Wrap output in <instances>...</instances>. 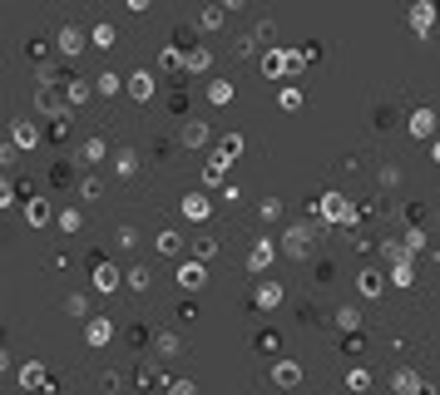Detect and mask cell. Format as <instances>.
<instances>
[{"label":"cell","mask_w":440,"mask_h":395,"mask_svg":"<svg viewBox=\"0 0 440 395\" xmlns=\"http://www.w3.org/2000/svg\"><path fill=\"white\" fill-rule=\"evenodd\" d=\"M347 390L366 395V390H371V371H366V366H351V371H347Z\"/></svg>","instance_id":"obj_32"},{"label":"cell","mask_w":440,"mask_h":395,"mask_svg":"<svg viewBox=\"0 0 440 395\" xmlns=\"http://www.w3.org/2000/svg\"><path fill=\"white\" fill-rule=\"evenodd\" d=\"M158 351L163 356H179V336L174 331H158Z\"/></svg>","instance_id":"obj_44"},{"label":"cell","mask_w":440,"mask_h":395,"mask_svg":"<svg viewBox=\"0 0 440 395\" xmlns=\"http://www.w3.org/2000/svg\"><path fill=\"white\" fill-rule=\"evenodd\" d=\"M6 366H10V356H6V351H0V375H6Z\"/></svg>","instance_id":"obj_57"},{"label":"cell","mask_w":440,"mask_h":395,"mask_svg":"<svg viewBox=\"0 0 440 395\" xmlns=\"http://www.w3.org/2000/svg\"><path fill=\"white\" fill-rule=\"evenodd\" d=\"M109 336H114V326H109L104 316H89V321H84V341H89V346H109Z\"/></svg>","instance_id":"obj_20"},{"label":"cell","mask_w":440,"mask_h":395,"mask_svg":"<svg viewBox=\"0 0 440 395\" xmlns=\"http://www.w3.org/2000/svg\"><path fill=\"white\" fill-rule=\"evenodd\" d=\"M282 297H287V292H282V281H272V277H267V281H257L252 307H257V311H278V307H282Z\"/></svg>","instance_id":"obj_5"},{"label":"cell","mask_w":440,"mask_h":395,"mask_svg":"<svg viewBox=\"0 0 440 395\" xmlns=\"http://www.w3.org/2000/svg\"><path fill=\"white\" fill-rule=\"evenodd\" d=\"M218 6H223V10H243V6H248V0H218Z\"/></svg>","instance_id":"obj_54"},{"label":"cell","mask_w":440,"mask_h":395,"mask_svg":"<svg viewBox=\"0 0 440 395\" xmlns=\"http://www.w3.org/2000/svg\"><path fill=\"white\" fill-rule=\"evenodd\" d=\"M124 6H129V10H134V15H144V10H149V6H153V0H124Z\"/></svg>","instance_id":"obj_53"},{"label":"cell","mask_w":440,"mask_h":395,"mask_svg":"<svg viewBox=\"0 0 440 395\" xmlns=\"http://www.w3.org/2000/svg\"><path fill=\"white\" fill-rule=\"evenodd\" d=\"M430 158H435V163H440V134H435V139H430Z\"/></svg>","instance_id":"obj_56"},{"label":"cell","mask_w":440,"mask_h":395,"mask_svg":"<svg viewBox=\"0 0 440 395\" xmlns=\"http://www.w3.org/2000/svg\"><path fill=\"white\" fill-rule=\"evenodd\" d=\"M104 158V139H84V148H79V163L89 168V163H99Z\"/></svg>","instance_id":"obj_36"},{"label":"cell","mask_w":440,"mask_h":395,"mask_svg":"<svg viewBox=\"0 0 440 395\" xmlns=\"http://www.w3.org/2000/svg\"><path fill=\"white\" fill-rule=\"evenodd\" d=\"M208 139H213V134H208V124H198V119H188V124H183V148H208Z\"/></svg>","instance_id":"obj_23"},{"label":"cell","mask_w":440,"mask_h":395,"mask_svg":"<svg viewBox=\"0 0 440 395\" xmlns=\"http://www.w3.org/2000/svg\"><path fill=\"white\" fill-rule=\"evenodd\" d=\"M272 257H278V242H272V238H257V242H252V252H248V272H252V277H262V272L272 267Z\"/></svg>","instance_id":"obj_7"},{"label":"cell","mask_w":440,"mask_h":395,"mask_svg":"<svg viewBox=\"0 0 440 395\" xmlns=\"http://www.w3.org/2000/svg\"><path fill=\"white\" fill-rule=\"evenodd\" d=\"M435 10H440V0H435Z\"/></svg>","instance_id":"obj_58"},{"label":"cell","mask_w":440,"mask_h":395,"mask_svg":"<svg viewBox=\"0 0 440 395\" xmlns=\"http://www.w3.org/2000/svg\"><path fill=\"white\" fill-rule=\"evenodd\" d=\"M356 292H361L366 302H376L381 292H386V272H376V267H361V277H356Z\"/></svg>","instance_id":"obj_11"},{"label":"cell","mask_w":440,"mask_h":395,"mask_svg":"<svg viewBox=\"0 0 440 395\" xmlns=\"http://www.w3.org/2000/svg\"><path fill=\"white\" fill-rule=\"evenodd\" d=\"M15 203H20L15 183H10V178H0V208H15Z\"/></svg>","instance_id":"obj_42"},{"label":"cell","mask_w":440,"mask_h":395,"mask_svg":"<svg viewBox=\"0 0 440 395\" xmlns=\"http://www.w3.org/2000/svg\"><path fill=\"white\" fill-rule=\"evenodd\" d=\"M203 94H208V104H218V109L233 104V84H228V79H208V89H203Z\"/></svg>","instance_id":"obj_25"},{"label":"cell","mask_w":440,"mask_h":395,"mask_svg":"<svg viewBox=\"0 0 440 395\" xmlns=\"http://www.w3.org/2000/svg\"><path fill=\"white\" fill-rule=\"evenodd\" d=\"M218 153H223V158H238V153H243V134H223V139H218Z\"/></svg>","instance_id":"obj_37"},{"label":"cell","mask_w":440,"mask_h":395,"mask_svg":"<svg viewBox=\"0 0 440 395\" xmlns=\"http://www.w3.org/2000/svg\"><path fill=\"white\" fill-rule=\"evenodd\" d=\"M54 40H60V54H70V60H75V54H84V45H89V35H84L79 25H65Z\"/></svg>","instance_id":"obj_13"},{"label":"cell","mask_w":440,"mask_h":395,"mask_svg":"<svg viewBox=\"0 0 440 395\" xmlns=\"http://www.w3.org/2000/svg\"><path fill=\"white\" fill-rule=\"evenodd\" d=\"M149 281H153V272L149 267H134L129 272V292H149Z\"/></svg>","instance_id":"obj_39"},{"label":"cell","mask_w":440,"mask_h":395,"mask_svg":"<svg viewBox=\"0 0 440 395\" xmlns=\"http://www.w3.org/2000/svg\"><path fill=\"white\" fill-rule=\"evenodd\" d=\"M272 385H278V390H297L302 385V366L292 356H278V361H272Z\"/></svg>","instance_id":"obj_2"},{"label":"cell","mask_w":440,"mask_h":395,"mask_svg":"<svg viewBox=\"0 0 440 395\" xmlns=\"http://www.w3.org/2000/svg\"><path fill=\"white\" fill-rule=\"evenodd\" d=\"M79 198L94 203V198H99V178H84V183H79Z\"/></svg>","instance_id":"obj_47"},{"label":"cell","mask_w":440,"mask_h":395,"mask_svg":"<svg viewBox=\"0 0 440 395\" xmlns=\"http://www.w3.org/2000/svg\"><path fill=\"white\" fill-rule=\"evenodd\" d=\"M396 183H401V168L386 163V168H381V188H396Z\"/></svg>","instance_id":"obj_46"},{"label":"cell","mask_w":440,"mask_h":395,"mask_svg":"<svg viewBox=\"0 0 440 395\" xmlns=\"http://www.w3.org/2000/svg\"><path fill=\"white\" fill-rule=\"evenodd\" d=\"M302 70H307L302 65V49H287L282 45V79H302Z\"/></svg>","instance_id":"obj_27"},{"label":"cell","mask_w":440,"mask_h":395,"mask_svg":"<svg viewBox=\"0 0 440 395\" xmlns=\"http://www.w3.org/2000/svg\"><path fill=\"white\" fill-rule=\"evenodd\" d=\"M20 163V148L15 144H0V168H15Z\"/></svg>","instance_id":"obj_45"},{"label":"cell","mask_w":440,"mask_h":395,"mask_svg":"<svg viewBox=\"0 0 440 395\" xmlns=\"http://www.w3.org/2000/svg\"><path fill=\"white\" fill-rule=\"evenodd\" d=\"M179 212H183L188 222H208V212H213V198H208V193H188V198L179 203Z\"/></svg>","instance_id":"obj_12"},{"label":"cell","mask_w":440,"mask_h":395,"mask_svg":"<svg viewBox=\"0 0 440 395\" xmlns=\"http://www.w3.org/2000/svg\"><path fill=\"white\" fill-rule=\"evenodd\" d=\"M10 144H15V148H35V144H40V129H35L30 119H20V124L10 129Z\"/></svg>","instance_id":"obj_22"},{"label":"cell","mask_w":440,"mask_h":395,"mask_svg":"<svg viewBox=\"0 0 440 395\" xmlns=\"http://www.w3.org/2000/svg\"><path fill=\"white\" fill-rule=\"evenodd\" d=\"M193 316H198V302H193V297H188V302H183V307H179V321H193Z\"/></svg>","instance_id":"obj_52"},{"label":"cell","mask_w":440,"mask_h":395,"mask_svg":"<svg viewBox=\"0 0 440 395\" xmlns=\"http://www.w3.org/2000/svg\"><path fill=\"white\" fill-rule=\"evenodd\" d=\"M278 109L297 114V109H302V89H297V84H282V89H278Z\"/></svg>","instance_id":"obj_31"},{"label":"cell","mask_w":440,"mask_h":395,"mask_svg":"<svg viewBox=\"0 0 440 395\" xmlns=\"http://www.w3.org/2000/svg\"><path fill=\"white\" fill-rule=\"evenodd\" d=\"M134 242H139V233H134V228H129V222H124V228H119V247H124V252H129V247H134Z\"/></svg>","instance_id":"obj_50"},{"label":"cell","mask_w":440,"mask_h":395,"mask_svg":"<svg viewBox=\"0 0 440 395\" xmlns=\"http://www.w3.org/2000/svg\"><path fill=\"white\" fill-rule=\"evenodd\" d=\"M228 168H233V158H223V153H208V168H203V188H223V178H228Z\"/></svg>","instance_id":"obj_10"},{"label":"cell","mask_w":440,"mask_h":395,"mask_svg":"<svg viewBox=\"0 0 440 395\" xmlns=\"http://www.w3.org/2000/svg\"><path fill=\"white\" fill-rule=\"evenodd\" d=\"M252 40H278V25H272V20H262V25H257V35H252Z\"/></svg>","instance_id":"obj_51"},{"label":"cell","mask_w":440,"mask_h":395,"mask_svg":"<svg viewBox=\"0 0 440 395\" xmlns=\"http://www.w3.org/2000/svg\"><path fill=\"white\" fill-rule=\"evenodd\" d=\"M89 45H94V49H114V25L99 20V25L89 30Z\"/></svg>","instance_id":"obj_29"},{"label":"cell","mask_w":440,"mask_h":395,"mask_svg":"<svg viewBox=\"0 0 440 395\" xmlns=\"http://www.w3.org/2000/svg\"><path fill=\"white\" fill-rule=\"evenodd\" d=\"M153 252H158V257H179V252H183V233H179V228H158Z\"/></svg>","instance_id":"obj_14"},{"label":"cell","mask_w":440,"mask_h":395,"mask_svg":"<svg viewBox=\"0 0 440 395\" xmlns=\"http://www.w3.org/2000/svg\"><path fill=\"white\" fill-rule=\"evenodd\" d=\"M89 94H94V84H89V79H70V84H65V109L75 114V109H79Z\"/></svg>","instance_id":"obj_21"},{"label":"cell","mask_w":440,"mask_h":395,"mask_svg":"<svg viewBox=\"0 0 440 395\" xmlns=\"http://www.w3.org/2000/svg\"><path fill=\"white\" fill-rule=\"evenodd\" d=\"M94 292H104V297L119 292V267H114V262H99V267H94Z\"/></svg>","instance_id":"obj_19"},{"label":"cell","mask_w":440,"mask_h":395,"mask_svg":"<svg viewBox=\"0 0 440 395\" xmlns=\"http://www.w3.org/2000/svg\"><path fill=\"white\" fill-rule=\"evenodd\" d=\"M386 287H401V292H406V287H416V262H411L406 252L391 262V272H386Z\"/></svg>","instance_id":"obj_9"},{"label":"cell","mask_w":440,"mask_h":395,"mask_svg":"<svg viewBox=\"0 0 440 395\" xmlns=\"http://www.w3.org/2000/svg\"><path fill=\"white\" fill-rule=\"evenodd\" d=\"M406 129H411L416 139H425V144H430V139L440 134V119H435V109H425V104H420V109H416V114L406 119Z\"/></svg>","instance_id":"obj_6"},{"label":"cell","mask_w":440,"mask_h":395,"mask_svg":"<svg viewBox=\"0 0 440 395\" xmlns=\"http://www.w3.org/2000/svg\"><path fill=\"white\" fill-rule=\"evenodd\" d=\"M307 212H312V222H326V228H337V222H356V217H361V208H356L347 193H321Z\"/></svg>","instance_id":"obj_1"},{"label":"cell","mask_w":440,"mask_h":395,"mask_svg":"<svg viewBox=\"0 0 440 395\" xmlns=\"http://www.w3.org/2000/svg\"><path fill=\"white\" fill-rule=\"evenodd\" d=\"M25 222H30V228H50V222H54L50 198H30V203H25Z\"/></svg>","instance_id":"obj_15"},{"label":"cell","mask_w":440,"mask_h":395,"mask_svg":"<svg viewBox=\"0 0 440 395\" xmlns=\"http://www.w3.org/2000/svg\"><path fill=\"white\" fill-rule=\"evenodd\" d=\"M411 395H440V390H435V385H425V380H420V385H416V390H411Z\"/></svg>","instance_id":"obj_55"},{"label":"cell","mask_w":440,"mask_h":395,"mask_svg":"<svg viewBox=\"0 0 440 395\" xmlns=\"http://www.w3.org/2000/svg\"><path fill=\"white\" fill-rule=\"evenodd\" d=\"M262 75H267V79H282V45H272V49L262 54Z\"/></svg>","instance_id":"obj_30"},{"label":"cell","mask_w":440,"mask_h":395,"mask_svg":"<svg viewBox=\"0 0 440 395\" xmlns=\"http://www.w3.org/2000/svg\"><path fill=\"white\" fill-rule=\"evenodd\" d=\"M416 385H420V375H416V371H406V366H396V371H391V390H396V395H411Z\"/></svg>","instance_id":"obj_24"},{"label":"cell","mask_w":440,"mask_h":395,"mask_svg":"<svg viewBox=\"0 0 440 395\" xmlns=\"http://www.w3.org/2000/svg\"><path fill=\"white\" fill-rule=\"evenodd\" d=\"M94 89H99V94H119V89H124V75H114V70H104V75L94 79Z\"/></svg>","instance_id":"obj_35"},{"label":"cell","mask_w":440,"mask_h":395,"mask_svg":"<svg viewBox=\"0 0 440 395\" xmlns=\"http://www.w3.org/2000/svg\"><path fill=\"white\" fill-rule=\"evenodd\" d=\"M262 217H267V222H278V217H282V203H278V198H267V203H262Z\"/></svg>","instance_id":"obj_49"},{"label":"cell","mask_w":440,"mask_h":395,"mask_svg":"<svg viewBox=\"0 0 440 395\" xmlns=\"http://www.w3.org/2000/svg\"><path fill=\"white\" fill-rule=\"evenodd\" d=\"M218 257V238H193V262H213Z\"/></svg>","instance_id":"obj_34"},{"label":"cell","mask_w":440,"mask_h":395,"mask_svg":"<svg viewBox=\"0 0 440 395\" xmlns=\"http://www.w3.org/2000/svg\"><path fill=\"white\" fill-rule=\"evenodd\" d=\"M158 65H163V70H183V45H179V40H174V45H163Z\"/></svg>","instance_id":"obj_33"},{"label":"cell","mask_w":440,"mask_h":395,"mask_svg":"<svg viewBox=\"0 0 440 395\" xmlns=\"http://www.w3.org/2000/svg\"><path fill=\"white\" fill-rule=\"evenodd\" d=\"M114 173H119V178H134V173H139V153H134V148H119V153H114Z\"/></svg>","instance_id":"obj_26"},{"label":"cell","mask_w":440,"mask_h":395,"mask_svg":"<svg viewBox=\"0 0 440 395\" xmlns=\"http://www.w3.org/2000/svg\"><path fill=\"white\" fill-rule=\"evenodd\" d=\"M60 228H65V233H79V228H84V217H79V208H70V212H60Z\"/></svg>","instance_id":"obj_43"},{"label":"cell","mask_w":440,"mask_h":395,"mask_svg":"<svg viewBox=\"0 0 440 395\" xmlns=\"http://www.w3.org/2000/svg\"><path fill=\"white\" fill-rule=\"evenodd\" d=\"M337 326H342V331H361V311H356V307H342V311H337Z\"/></svg>","instance_id":"obj_38"},{"label":"cell","mask_w":440,"mask_h":395,"mask_svg":"<svg viewBox=\"0 0 440 395\" xmlns=\"http://www.w3.org/2000/svg\"><path fill=\"white\" fill-rule=\"evenodd\" d=\"M401 247H406L411 257H416V252H425V233H420V228H406V242H401Z\"/></svg>","instance_id":"obj_40"},{"label":"cell","mask_w":440,"mask_h":395,"mask_svg":"<svg viewBox=\"0 0 440 395\" xmlns=\"http://www.w3.org/2000/svg\"><path fill=\"white\" fill-rule=\"evenodd\" d=\"M257 351H282V336L278 331H257Z\"/></svg>","instance_id":"obj_41"},{"label":"cell","mask_w":440,"mask_h":395,"mask_svg":"<svg viewBox=\"0 0 440 395\" xmlns=\"http://www.w3.org/2000/svg\"><path fill=\"white\" fill-rule=\"evenodd\" d=\"M312 238H317V228H307V222H302V228H287V238L278 242L287 257H307L312 252Z\"/></svg>","instance_id":"obj_4"},{"label":"cell","mask_w":440,"mask_h":395,"mask_svg":"<svg viewBox=\"0 0 440 395\" xmlns=\"http://www.w3.org/2000/svg\"><path fill=\"white\" fill-rule=\"evenodd\" d=\"M20 385H25V390H50V371H45L40 361H25V366H20Z\"/></svg>","instance_id":"obj_17"},{"label":"cell","mask_w":440,"mask_h":395,"mask_svg":"<svg viewBox=\"0 0 440 395\" xmlns=\"http://www.w3.org/2000/svg\"><path fill=\"white\" fill-rule=\"evenodd\" d=\"M435 15H440V10H435V0H416L411 15H406V20H411V35H420V40H425V35L435 30Z\"/></svg>","instance_id":"obj_3"},{"label":"cell","mask_w":440,"mask_h":395,"mask_svg":"<svg viewBox=\"0 0 440 395\" xmlns=\"http://www.w3.org/2000/svg\"><path fill=\"white\" fill-rule=\"evenodd\" d=\"M124 89H129V99L144 104V99H153V75H149V70H134V75L124 79Z\"/></svg>","instance_id":"obj_16"},{"label":"cell","mask_w":440,"mask_h":395,"mask_svg":"<svg viewBox=\"0 0 440 395\" xmlns=\"http://www.w3.org/2000/svg\"><path fill=\"white\" fill-rule=\"evenodd\" d=\"M208 65H213V49H208V45L183 49V75H208Z\"/></svg>","instance_id":"obj_18"},{"label":"cell","mask_w":440,"mask_h":395,"mask_svg":"<svg viewBox=\"0 0 440 395\" xmlns=\"http://www.w3.org/2000/svg\"><path fill=\"white\" fill-rule=\"evenodd\" d=\"M179 287H183L188 297L203 292V287H208V262H183V267H179Z\"/></svg>","instance_id":"obj_8"},{"label":"cell","mask_w":440,"mask_h":395,"mask_svg":"<svg viewBox=\"0 0 440 395\" xmlns=\"http://www.w3.org/2000/svg\"><path fill=\"white\" fill-rule=\"evenodd\" d=\"M223 15H228L223 6H208V10L198 15V30H203V35H213V30H223Z\"/></svg>","instance_id":"obj_28"},{"label":"cell","mask_w":440,"mask_h":395,"mask_svg":"<svg viewBox=\"0 0 440 395\" xmlns=\"http://www.w3.org/2000/svg\"><path fill=\"white\" fill-rule=\"evenodd\" d=\"M65 307H70V316H84V321H89V302H84V297H70Z\"/></svg>","instance_id":"obj_48"}]
</instances>
